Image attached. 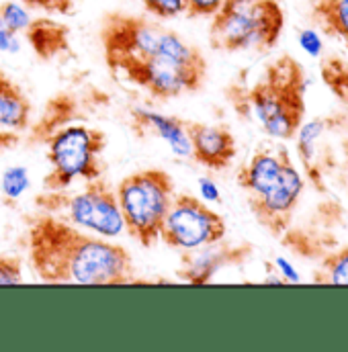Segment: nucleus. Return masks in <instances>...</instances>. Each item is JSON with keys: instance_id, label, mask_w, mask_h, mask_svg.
Listing matches in <instances>:
<instances>
[{"instance_id": "f257e3e1", "label": "nucleus", "mask_w": 348, "mask_h": 352, "mask_svg": "<svg viewBox=\"0 0 348 352\" xmlns=\"http://www.w3.org/2000/svg\"><path fill=\"white\" fill-rule=\"evenodd\" d=\"M23 246L33 274L47 285L135 283V264L127 248L43 211L25 217Z\"/></svg>"}, {"instance_id": "f03ea898", "label": "nucleus", "mask_w": 348, "mask_h": 352, "mask_svg": "<svg viewBox=\"0 0 348 352\" xmlns=\"http://www.w3.org/2000/svg\"><path fill=\"white\" fill-rule=\"evenodd\" d=\"M305 70L289 54L266 64L252 85L234 82L228 88V100L236 115L244 121H254L268 138L274 140L295 138L305 121Z\"/></svg>"}, {"instance_id": "7ed1b4c3", "label": "nucleus", "mask_w": 348, "mask_h": 352, "mask_svg": "<svg viewBox=\"0 0 348 352\" xmlns=\"http://www.w3.org/2000/svg\"><path fill=\"white\" fill-rule=\"evenodd\" d=\"M285 12L276 0H228L209 25V45L217 52H270L283 33Z\"/></svg>"}, {"instance_id": "20e7f679", "label": "nucleus", "mask_w": 348, "mask_h": 352, "mask_svg": "<svg viewBox=\"0 0 348 352\" xmlns=\"http://www.w3.org/2000/svg\"><path fill=\"white\" fill-rule=\"evenodd\" d=\"M123 230L144 248L160 242L164 217L173 205L174 180L162 168L131 173L115 188Z\"/></svg>"}, {"instance_id": "39448f33", "label": "nucleus", "mask_w": 348, "mask_h": 352, "mask_svg": "<svg viewBox=\"0 0 348 352\" xmlns=\"http://www.w3.org/2000/svg\"><path fill=\"white\" fill-rule=\"evenodd\" d=\"M45 160L50 173L43 176V190L70 188L76 180H96L102 176V152L107 148L105 131L85 123H70L52 133L45 142Z\"/></svg>"}, {"instance_id": "423d86ee", "label": "nucleus", "mask_w": 348, "mask_h": 352, "mask_svg": "<svg viewBox=\"0 0 348 352\" xmlns=\"http://www.w3.org/2000/svg\"><path fill=\"white\" fill-rule=\"evenodd\" d=\"M35 207L70 226H76L100 238H117L123 232V219L115 188L102 178L90 180L83 190H39Z\"/></svg>"}, {"instance_id": "0eeeda50", "label": "nucleus", "mask_w": 348, "mask_h": 352, "mask_svg": "<svg viewBox=\"0 0 348 352\" xmlns=\"http://www.w3.org/2000/svg\"><path fill=\"white\" fill-rule=\"evenodd\" d=\"M228 234L226 219L203 199L182 192L174 195L173 205L160 230V242L173 250H195L224 240Z\"/></svg>"}, {"instance_id": "6e6552de", "label": "nucleus", "mask_w": 348, "mask_h": 352, "mask_svg": "<svg viewBox=\"0 0 348 352\" xmlns=\"http://www.w3.org/2000/svg\"><path fill=\"white\" fill-rule=\"evenodd\" d=\"M166 27L146 16L127 12H107L100 21V47L107 68L113 72L129 60H144L158 52Z\"/></svg>"}, {"instance_id": "1a4fd4ad", "label": "nucleus", "mask_w": 348, "mask_h": 352, "mask_svg": "<svg viewBox=\"0 0 348 352\" xmlns=\"http://www.w3.org/2000/svg\"><path fill=\"white\" fill-rule=\"evenodd\" d=\"M113 74L123 76L127 82L144 88L158 100H171L180 94L201 90L207 80V66H186L162 54L144 60H129L119 64Z\"/></svg>"}, {"instance_id": "9d476101", "label": "nucleus", "mask_w": 348, "mask_h": 352, "mask_svg": "<svg viewBox=\"0 0 348 352\" xmlns=\"http://www.w3.org/2000/svg\"><path fill=\"white\" fill-rule=\"evenodd\" d=\"M301 192H303V178L295 168L293 160L289 158L279 182L261 197H250L248 209L266 232L281 238L291 228L293 213L297 209Z\"/></svg>"}, {"instance_id": "9b49d317", "label": "nucleus", "mask_w": 348, "mask_h": 352, "mask_svg": "<svg viewBox=\"0 0 348 352\" xmlns=\"http://www.w3.org/2000/svg\"><path fill=\"white\" fill-rule=\"evenodd\" d=\"M252 246L250 244H234L226 238L195 250H182L176 276L188 285H207L211 283L224 268L240 266L250 261Z\"/></svg>"}, {"instance_id": "f8f14e48", "label": "nucleus", "mask_w": 348, "mask_h": 352, "mask_svg": "<svg viewBox=\"0 0 348 352\" xmlns=\"http://www.w3.org/2000/svg\"><path fill=\"white\" fill-rule=\"evenodd\" d=\"M191 144V156L207 170H226L236 154V138L228 125H211L203 121H184Z\"/></svg>"}, {"instance_id": "ddd939ff", "label": "nucleus", "mask_w": 348, "mask_h": 352, "mask_svg": "<svg viewBox=\"0 0 348 352\" xmlns=\"http://www.w3.org/2000/svg\"><path fill=\"white\" fill-rule=\"evenodd\" d=\"M289 158V150L283 144H268L259 148L236 176L240 188L246 192V199L261 197L272 188L279 182Z\"/></svg>"}, {"instance_id": "4468645a", "label": "nucleus", "mask_w": 348, "mask_h": 352, "mask_svg": "<svg viewBox=\"0 0 348 352\" xmlns=\"http://www.w3.org/2000/svg\"><path fill=\"white\" fill-rule=\"evenodd\" d=\"M340 115L334 117H316L312 121H303L301 127L297 129L295 138H297V154L301 158V164L305 168L307 180L312 182V186L318 192H326V160L322 154H326V150L322 148V138L324 133L338 121Z\"/></svg>"}, {"instance_id": "2eb2a0df", "label": "nucleus", "mask_w": 348, "mask_h": 352, "mask_svg": "<svg viewBox=\"0 0 348 352\" xmlns=\"http://www.w3.org/2000/svg\"><path fill=\"white\" fill-rule=\"evenodd\" d=\"M131 117V131L146 140V138H160L171 146L176 156H191V144L184 129V121L178 117L162 115L156 111H148L142 107H135L129 111Z\"/></svg>"}, {"instance_id": "dca6fc26", "label": "nucleus", "mask_w": 348, "mask_h": 352, "mask_svg": "<svg viewBox=\"0 0 348 352\" xmlns=\"http://www.w3.org/2000/svg\"><path fill=\"white\" fill-rule=\"evenodd\" d=\"M23 35H25L29 47L33 50V54L43 62L68 56L72 52L70 29H68V25H64L60 21H54L47 16L31 19L29 27L25 29Z\"/></svg>"}, {"instance_id": "f3484780", "label": "nucleus", "mask_w": 348, "mask_h": 352, "mask_svg": "<svg viewBox=\"0 0 348 352\" xmlns=\"http://www.w3.org/2000/svg\"><path fill=\"white\" fill-rule=\"evenodd\" d=\"M80 117V102L70 92H58L54 94L45 107L35 125H29L27 129V142L33 144H45L52 133H56L60 127L70 125V121Z\"/></svg>"}, {"instance_id": "a211bd4d", "label": "nucleus", "mask_w": 348, "mask_h": 352, "mask_svg": "<svg viewBox=\"0 0 348 352\" xmlns=\"http://www.w3.org/2000/svg\"><path fill=\"white\" fill-rule=\"evenodd\" d=\"M31 125V100L25 90L0 70V131L23 133Z\"/></svg>"}, {"instance_id": "6ab92c4d", "label": "nucleus", "mask_w": 348, "mask_h": 352, "mask_svg": "<svg viewBox=\"0 0 348 352\" xmlns=\"http://www.w3.org/2000/svg\"><path fill=\"white\" fill-rule=\"evenodd\" d=\"M309 19L324 35L342 41L348 52V0H309Z\"/></svg>"}, {"instance_id": "aec40b11", "label": "nucleus", "mask_w": 348, "mask_h": 352, "mask_svg": "<svg viewBox=\"0 0 348 352\" xmlns=\"http://www.w3.org/2000/svg\"><path fill=\"white\" fill-rule=\"evenodd\" d=\"M314 283L320 285H348V246H342L326 256L314 272Z\"/></svg>"}, {"instance_id": "412c9836", "label": "nucleus", "mask_w": 348, "mask_h": 352, "mask_svg": "<svg viewBox=\"0 0 348 352\" xmlns=\"http://www.w3.org/2000/svg\"><path fill=\"white\" fill-rule=\"evenodd\" d=\"M322 80L328 87V90L348 107V60L345 58H326L320 64Z\"/></svg>"}, {"instance_id": "4be33fe9", "label": "nucleus", "mask_w": 348, "mask_h": 352, "mask_svg": "<svg viewBox=\"0 0 348 352\" xmlns=\"http://www.w3.org/2000/svg\"><path fill=\"white\" fill-rule=\"evenodd\" d=\"M29 188V175L23 166H10L0 180V190L6 203H14Z\"/></svg>"}, {"instance_id": "5701e85b", "label": "nucleus", "mask_w": 348, "mask_h": 352, "mask_svg": "<svg viewBox=\"0 0 348 352\" xmlns=\"http://www.w3.org/2000/svg\"><path fill=\"white\" fill-rule=\"evenodd\" d=\"M0 16L4 21V25L19 35L25 33V29L29 27V23L33 19L29 8L23 2H12V0H6L0 4Z\"/></svg>"}, {"instance_id": "b1692460", "label": "nucleus", "mask_w": 348, "mask_h": 352, "mask_svg": "<svg viewBox=\"0 0 348 352\" xmlns=\"http://www.w3.org/2000/svg\"><path fill=\"white\" fill-rule=\"evenodd\" d=\"M144 8L156 19H176L186 12V0H140Z\"/></svg>"}, {"instance_id": "393cba45", "label": "nucleus", "mask_w": 348, "mask_h": 352, "mask_svg": "<svg viewBox=\"0 0 348 352\" xmlns=\"http://www.w3.org/2000/svg\"><path fill=\"white\" fill-rule=\"evenodd\" d=\"M23 283V261L14 254H0V285Z\"/></svg>"}, {"instance_id": "a878e982", "label": "nucleus", "mask_w": 348, "mask_h": 352, "mask_svg": "<svg viewBox=\"0 0 348 352\" xmlns=\"http://www.w3.org/2000/svg\"><path fill=\"white\" fill-rule=\"evenodd\" d=\"M228 0H186V16H213Z\"/></svg>"}, {"instance_id": "bb28decb", "label": "nucleus", "mask_w": 348, "mask_h": 352, "mask_svg": "<svg viewBox=\"0 0 348 352\" xmlns=\"http://www.w3.org/2000/svg\"><path fill=\"white\" fill-rule=\"evenodd\" d=\"M27 8H39L52 14H68L72 12L74 0H21Z\"/></svg>"}, {"instance_id": "cd10ccee", "label": "nucleus", "mask_w": 348, "mask_h": 352, "mask_svg": "<svg viewBox=\"0 0 348 352\" xmlns=\"http://www.w3.org/2000/svg\"><path fill=\"white\" fill-rule=\"evenodd\" d=\"M21 50V41H19V33L10 31L2 16H0V52L4 54H17Z\"/></svg>"}, {"instance_id": "c85d7f7f", "label": "nucleus", "mask_w": 348, "mask_h": 352, "mask_svg": "<svg viewBox=\"0 0 348 352\" xmlns=\"http://www.w3.org/2000/svg\"><path fill=\"white\" fill-rule=\"evenodd\" d=\"M299 43H301V47H303L307 54H312V56H318L320 50H322V39H320V35H318L316 31H312V29H305V31L299 33Z\"/></svg>"}, {"instance_id": "c756f323", "label": "nucleus", "mask_w": 348, "mask_h": 352, "mask_svg": "<svg viewBox=\"0 0 348 352\" xmlns=\"http://www.w3.org/2000/svg\"><path fill=\"white\" fill-rule=\"evenodd\" d=\"M274 264H276L279 272H283V274H285V280H289V283H297V280H299V274L291 268V264H287L285 258H276Z\"/></svg>"}, {"instance_id": "7c9ffc66", "label": "nucleus", "mask_w": 348, "mask_h": 352, "mask_svg": "<svg viewBox=\"0 0 348 352\" xmlns=\"http://www.w3.org/2000/svg\"><path fill=\"white\" fill-rule=\"evenodd\" d=\"M201 192L207 201H217L219 199V192H217V186L207 180V178H201Z\"/></svg>"}, {"instance_id": "2f4dec72", "label": "nucleus", "mask_w": 348, "mask_h": 352, "mask_svg": "<svg viewBox=\"0 0 348 352\" xmlns=\"http://www.w3.org/2000/svg\"><path fill=\"white\" fill-rule=\"evenodd\" d=\"M345 156H347V170H348V142H347V146H345Z\"/></svg>"}]
</instances>
